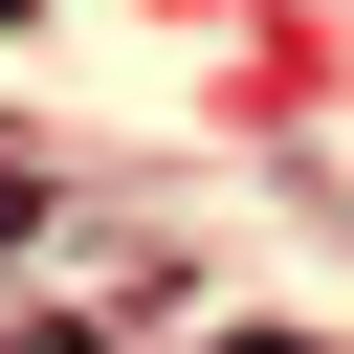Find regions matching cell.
Listing matches in <instances>:
<instances>
[{
    "instance_id": "1",
    "label": "cell",
    "mask_w": 354,
    "mask_h": 354,
    "mask_svg": "<svg viewBox=\"0 0 354 354\" xmlns=\"http://www.w3.org/2000/svg\"><path fill=\"white\" fill-rule=\"evenodd\" d=\"M0 354H111V332H66V310H0Z\"/></svg>"
},
{
    "instance_id": "2",
    "label": "cell",
    "mask_w": 354,
    "mask_h": 354,
    "mask_svg": "<svg viewBox=\"0 0 354 354\" xmlns=\"http://www.w3.org/2000/svg\"><path fill=\"white\" fill-rule=\"evenodd\" d=\"M22 221H44V155H0V243H22Z\"/></svg>"
},
{
    "instance_id": "3",
    "label": "cell",
    "mask_w": 354,
    "mask_h": 354,
    "mask_svg": "<svg viewBox=\"0 0 354 354\" xmlns=\"http://www.w3.org/2000/svg\"><path fill=\"white\" fill-rule=\"evenodd\" d=\"M199 354H332V332H199Z\"/></svg>"
}]
</instances>
